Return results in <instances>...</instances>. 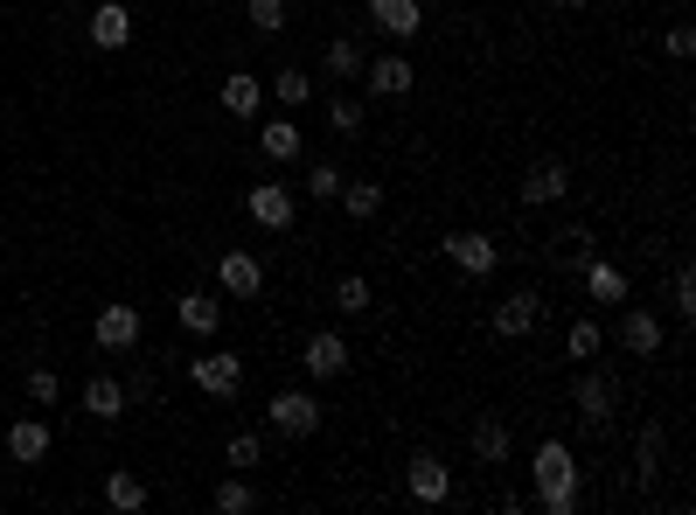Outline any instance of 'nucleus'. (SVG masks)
<instances>
[{
    "mask_svg": "<svg viewBox=\"0 0 696 515\" xmlns=\"http://www.w3.org/2000/svg\"><path fill=\"white\" fill-rule=\"evenodd\" d=\"M529 481H536V508H544V515H578V453L564 446V440L536 446Z\"/></svg>",
    "mask_w": 696,
    "mask_h": 515,
    "instance_id": "nucleus-1",
    "label": "nucleus"
},
{
    "mask_svg": "<svg viewBox=\"0 0 696 515\" xmlns=\"http://www.w3.org/2000/svg\"><path fill=\"white\" fill-rule=\"evenodd\" d=\"M265 425L279 432V440H314L321 432V397L314 391H279L265 404Z\"/></svg>",
    "mask_w": 696,
    "mask_h": 515,
    "instance_id": "nucleus-2",
    "label": "nucleus"
},
{
    "mask_svg": "<svg viewBox=\"0 0 696 515\" xmlns=\"http://www.w3.org/2000/svg\"><path fill=\"white\" fill-rule=\"evenodd\" d=\"M440 251H446V258H453V265L467 272V279H487V272L502 265V244L487 238V230H446V238H440Z\"/></svg>",
    "mask_w": 696,
    "mask_h": 515,
    "instance_id": "nucleus-3",
    "label": "nucleus"
},
{
    "mask_svg": "<svg viewBox=\"0 0 696 515\" xmlns=\"http://www.w3.org/2000/svg\"><path fill=\"white\" fill-rule=\"evenodd\" d=\"M189 383L202 397H216V404H230L244 391V355H195L189 363Z\"/></svg>",
    "mask_w": 696,
    "mask_h": 515,
    "instance_id": "nucleus-4",
    "label": "nucleus"
},
{
    "mask_svg": "<svg viewBox=\"0 0 696 515\" xmlns=\"http://www.w3.org/2000/svg\"><path fill=\"white\" fill-rule=\"evenodd\" d=\"M404 495H411V502H425V508L453 502V467H446L440 453H418V460L404 467Z\"/></svg>",
    "mask_w": 696,
    "mask_h": 515,
    "instance_id": "nucleus-5",
    "label": "nucleus"
},
{
    "mask_svg": "<svg viewBox=\"0 0 696 515\" xmlns=\"http://www.w3.org/2000/svg\"><path fill=\"white\" fill-rule=\"evenodd\" d=\"M572 404H578V425H585V432H613V404H621V397H613V383H606L599 370H585V376L572 383Z\"/></svg>",
    "mask_w": 696,
    "mask_h": 515,
    "instance_id": "nucleus-6",
    "label": "nucleus"
},
{
    "mask_svg": "<svg viewBox=\"0 0 696 515\" xmlns=\"http://www.w3.org/2000/svg\"><path fill=\"white\" fill-rule=\"evenodd\" d=\"M536 314H544V300H536L529 286H515V293H502V300H495V314H487V327H495L502 342H523V334L536 327Z\"/></svg>",
    "mask_w": 696,
    "mask_h": 515,
    "instance_id": "nucleus-7",
    "label": "nucleus"
},
{
    "mask_svg": "<svg viewBox=\"0 0 696 515\" xmlns=\"http://www.w3.org/2000/svg\"><path fill=\"white\" fill-rule=\"evenodd\" d=\"M244 210H251V223H258V230H293L300 202H293V189H286V182H258V189L244 195Z\"/></svg>",
    "mask_w": 696,
    "mask_h": 515,
    "instance_id": "nucleus-8",
    "label": "nucleus"
},
{
    "mask_svg": "<svg viewBox=\"0 0 696 515\" xmlns=\"http://www.w3.org/2000/svg\"><path fill=\"white\" fill-rule=\"evenodd\" d=\"M98 349L105 355H125V349H140V306H125V300H112V306H98Z\"/></svg>",
    "mask_w": 696,
    "mask_h": 515,
    "instance_id": "nucleus-9",
    "label": "nucleus"
},
{
    "mask_svg": "<svg viewBox=\"0 0 696 515\" xmlns=\"http://www.w3.org/2000/svg\"><path fill=\"white\" fill-rule=\"evenodd\" d=\"M370 21H376V36H391V42H418L425 36L418 0H370Z\"/></svg>",
    "mask_w": 696,
    "mask_h": 515,
    "instance_id": "nucleus-10",
    "label": "nucleus"
},
{
    "mask_svg": "<svg viewBox=\"0 0 696 515\" xmlns=\"http://www.w3.org/2000/svg\"><path fill=\"white\" fill-rule=\"evenodd\" d=\"M363 84H370V98H411V84H418V70H411V57H376V63H363Z\"/></svg>",
    "mask_w": 696,
    "mask_h": 515,
    "instance_id": "nucleus-11",
    "label": "nucleus"
},
{
    "mask_svg": "<svg viewBox=\"0 0 696 515\" xmlns=\"http://www.w3.org/2000/svg\"><path fill=\"white\" fill-rule=\"evenodd\" d=\"M621 349L640 355V363H655V355H662V321L648 314V306H627V314H621Z\"/></svg>",
    "mask_w": 696,
    "mask_h": 515,
    "instance_id": "nucleus-12",
    "label": "nucleus"
},
{
    "mask_svg": "<svg viewBox=\"0 0 696 515\" xmlns=\"http://www.w3.org/2000/svg\"><path fill=\"white\" fill-rule=\"evenodd\" d=\"M49 440H57V432H49L42 418H14V425H8V460H14V467H42V460H49Z\"/></svg>",
    "mask_w": 696,
    "mask_h": 515,
    "instance_id": "nucleus-13",
    "label": "nucleus"
},
{
    "mask_svg": "<svg viewBox=\"0 0 696 515\" xmlns=\"http://www.w3.org/2000/svg\"><path fill=\"white\" fill-rule=\"evenodd\" d=\"M564 195H572V168L564 161H536L523 174V202H536V210H544V202H564Z\"/></svg>",
    "mask_w": 696,
    "mask_h": 515,
    "instance_id": "nucleus-14",
    "label": "nucleus"
},
{
    "mask_svg": "<svg viewBox=\"0 0 696 515\" xmlns=\"http://www.w3.org/2000/svg\"><path fill=\"white\" fill-rule=\"evenodd\" d=\"M91 42H98V49H125V42H133V8H125V0H98Z\"/></svg>",
    "mask_w": 696,
    "mask_h": 515,
    "instance_id": "nucleus-15",
    "label": "nucleus"
},
{
    "mask_svg": "<svg viewBox=\"0 0 696 515\" xmlns=\"http://www.w3.org/2000/svg\"><path fill=\"white\" fill-rule=\"evenodd\" d=\"M300 363H306V376H321V383H327V376H342V370H349V342H342L334 327H321L314 342H306Z\"/></svg>",
    "mask_w": 696,
    "mask_h": 515,
    "instance_id": "nucleus-16",
    "label": "nucleus"
},
{
    "mask_svg": "<svg viewBox=\"0 0 696 515\" xmlns=\"http://www.w3.org/2000/svg\"><path fill=\"white\" fill-rule=\"evenodd\" d=\"M216 279H223L230 300H258V286H265V265H258L251 251H230L223 265H216Z\"/></svg>",
    "mask_w": 696,
    "mask_h": 515,
    "instance_id": "nucleus-17",
    "label": "nucleus"
},
{
    "mask_svg": "<svg viewBox=\"0 0 696 515\" xmlns=\"http://www.w3.org/2000/svg\"><path fill=\"white\" fill-rule=\"evenodd\" d=\"M258 105H265V84H258L251 70H230L223 77V112L230 119H258Z\"/></svg>",
    "mask_w": 696,
    "mask_h": 515,
    "instance_id": "nucleus-18",
    "label": "nucleus"
},
{
    "mask_svg": "<svg viewBox=\"0 0 696 515\" xmlns=\"http://www.w3.org/2000/svg\"><path fill=\"white\" fill-rule=\"evenodd\" d=\"M578 272H585V293L599 300V306H621V300H627V272H621V265H606V258H585Z\"/></svg>",
    "mask_w": 696,
    "mask_h": 515,
    "instance_id": "nucleus-19",
    "label": "nucleus"
},
{
    "mask_svg": "<svg viewBox=\"0 0 696 515\" xmlns=\"http://www.w3.org/2000/svg\"><path fill=\"white\" fill-rule=\"evenodd\" d=\"M84 411H91L98 425L125 418V383H119V376H91V383H84Z\"/></svg>",
    "mask_w": 696,
    "mask_h": 515,
    "instance_id": "nucleus-20",
    "label": "nucleus"
},
{
    "mask_svg": "<svg viewBox=\"0 0 696 515\" xmlns=\"http://www.w3.org/2000/svg\"><path fill=\"white\" fill-rule=\"evenodd\" d=\"M174 321H182L189 334H216V327H223V300H210V293H182Z\"/></svg>",
    "mask_w": 696,
    "mask_h": 515,
    "instance_id": "nucleus-21",
    "label": "nucleus"
},
{
    "mask_svg": "<svg viewBox=\"0 0 696 515\" xmlns=\"http://www.w3.org/2000/svg\"><path fill=\"white\" fill-rule=\"evenodd\" d=\"M258 147H265V161H300L306 133H300L293 119H265V133H258Z\"/></svg>",
    "mask_w": 696,
    "mask_h": 515,
    "instance_id": "nucleus-22",
    "label": "nucleus"
},
{
    "mask_svg": "<svg viewBox=\"0 0 696 515\" xmlns=\"http://www.w3.org/2000/svg\"><path fill=\"white\" fill-rule=\"evenodd\" d=\"M662 453H668V432L648 418V425H640V440H634V467H640V487H655V474H662Z\"/></svg>",
    "mask_w": 696,
    "mask_h": 515,
    "instance_id": "nucleus-23",
    "label": "nucleus"
},
{
    "mask_svg": "<svg viewBox=\"0 0 696 515\" xmlns=\"http://www.w3.org/2000/svg\"><path fill=\"white\" fill-rule=\"evenodd\" d=\"M474 460H481V467H508V425L502 418L474 425Z\"/></svg>",
    "mask_w": 696,
    "mask_h": 515,
    "instance_id": "nucleus-24",
    "label": "nucleus"
},
{
    "mask_svg": "<svg viewBox=\"0 0 696 515\" xmlns=\"http://www.w3.org/2000/svg\"><path fill=\"white\" fill-rule=\"evenodd\" d=\"M105 502H112L119 515H140V508H147V481H140V474H125V467H119V474L105 481Z\"/></svg>",
    "mask_w": 696,
    "mask_h": 515,
    "instance_id": "nucleus-25",
    "label": "nucleus"
},
{
    "mask_svg": "<svg viewBox=\"0 0 696 515\" xmlns=\"http://www.w3.org/2000/svg\"><path fill=\"white\" fill-rule=\"evenodd\" d=\"M334 306H342V314H370L376 306V286L363 272H349V279H334Z\"/></svg>",
    "mask_w": 696,
    "mask_h": 515,
    "instance_id": "nucleus-26",
    "label": "nucleus"
},
{
    "mask_svg": "<svg viewBox=\"0 0 696 515\" xmlns=\"http://www.w3.org/2000/svg\"><path fill=\"white\" fill-rule=\"evenodd\" d=\"M334 202H342L355 223H370V216L383 210V189H376V182H342V195H334Z\"/></svg>",
    "mask_w": 696,
    "mask_h": 515,
    "instance_id": "nucleus-27",
    "label": "nucleus"
},
{
    "mask_svg": "<svg viewBox=\"0 0 696 515\" xmlns=\"http://www.w3.org/2000/svg\"><path fill=\"white\" fill-rule=\"evenodd\" d=\"M363 42H355V36H334L327 42V77H363Z\"/></svg>",
    "mask_w": 696,
    "mask_h": 515,
    "instance_id": "nucleus-28",
    "label": "nucleus"
},
{
    "mask_svg": "<svg viewBox=\"0 0 696 515\" xmlns=\"http://www.w3.org/2000/svg\"><path fill=\"white\" fill-rule=\"evenodd\" d=\"M551 251H557V265H564V272H578V265H585V258H592V230H585V223H572V230H557V244H551Z\"/></svg>",
    "mask_w": 696,
    "mask_h": 515,
    "instance_id": "nucleus-29",
    "label": "nucleus"
},
{
    "mask_svg": "<svg viewBox=\"0 0 696 515\" xmlns=\"http://www.w3.org/2000/svg\"><path fill=\"white\" fill-rule=\"evenodd\" d=\"M244 21L258 36H286V0H244Z\"/></svg>",
    "mask_w": 696,
    "mask_h": 515,
    "instance_id": "nucleus-30",
    "label": "nucleus"
},
{
    "mask_svg": "<svg viewBox=\"0 0 696 515\" xmlns=\"http://www.w3.org/2000/svg\"><path fill=\"white\" fill-rule=\"evenodd\" d=\"M363 98H327V125H334V133H342V140H355V133H363Z\"/></svg>",
    "mask_w": 696,
    "mask_h": 515,
    "instance_id": "nucleus-31",
    "label": "nucleus"
},
{
    "mask_svg": "<svg viewBox=\"0 0 696 515\" xmlns=\"http://www.w3.org/2000/svg\"><path fill=\"white\" fill-rule=\"evenodd\" d=\"M668 300H676V321H696V272H689V258H676V279H668Z\"/></svg>",
    "mask_w": 696,
    "mask_h": 515,
    "instance_id": "nucleus-32",
    "label": "nucleus"
},
{
    "mask_svg": "<svg viewBox=\"0 0 696 515\" xmlns=\"http://www.w3.org/2000/svg\"><path fill=\"white\" fill-rule=\"evenodd\" d=\"M210 502H216V515H251V508H258V487H251V481H223Z\"/></svg>",
    "mask_w": 696,
    "mask_h": 515,
    "instance_id": "nucleus-33",
    "label": "nucleus"
},
{
    "mask_svg": "<svg viewBox=\"0 0 696 515\" xmlns=\"http://www.w3.org/2000/svg\"><path fill=\"white\" fill-rule=\"evenodd\" d=\"M272 98H279V105H306L314 84H306V70H272Z\"/></svg>",
    "mask_w": 696,
    "mask_h": 515,
    "instance_id": "nucleus-34",
    "label": "nucleus"
},
{
    "mask_svg": "<svg viewBox=\"0 0 696 515\" xmlns=\"http://www.w3.org/2000/svg\"><path fill=\"white\" fill-rule=\"evenodd\" d=\"M223 460H230V467H238V474H251L258 460H265V440H258V432H238V440L223 446Z\"/></svg>",
    "mask_w": 696,
    "mask_h": 515,
    "instance_id": "nucleus-35",
    "label": "nucleus"
},
{
    "mask_svg": "<svg viewBox=\"0 0 696 515\" xmlns=\"http://www.w3.org/2000/svg\"><path fill=\"white\" fill-rule=\"evenodd\" d=\"M342 182H349V174L334 168V161H314V174H306V195H314V202H334V195H342Z\"/></svg>",
    "mask_w": 696,
    "mask_h": 515,
    "instance_id": "nucleus-36",
    "label": "nucleus"
},
{
    "mask_svg": "<svg viewBox=\"0 0 696 515\" xmlns=\"http://www.w3.org/2000/svg\"><path fill=\"white\" fill-rule=\"evenodd\" d=\"M57 397H63V376H57V370H29V404H36V411H49Z\"/></svg>",
    "mask_w": 696,
    "mask_h": 515,
    "instance_id": "nucleus-37",
    "label": "nucleus"
},
{
    "mask_svg": "<svg viewBox=\"0 0 696 515\" xmlns=\"http://www.w3.org/2000/svg\"><path fill=\"white\" fill-rule=\"evenodd\" d=\"M564 349H572L578 363H592V355H599V321H572V334H564Z\"/></svg>",
    "mask_w": 696,
    "mask_h": 515,
    "instance_id": "nucleus-38",
    "label": "nucleus"
},
{
    "mask_svg": "<svg viewBox=\"0 0 696 515\" xmlns=\"http://www.w3.org/2000/svg\"><path fill=\"white\" fill-rule=\"evenodd\" d=\"M140 397H153V376H147V370L125 376V404H140Z\"/></svg>",
    "mask_w": 696,
    "mask_h": 515,
    "instance_id": "nucleus-39",
    "label": "nucleus"
},
{
    "mask_svg": "<svg viewBox=\"0 0 696 515\" xmlns=\"http://www.w3.org/2000/svg\"><path fill=\"white\" fill-rule=\"evenodd\" d=\"M662 49H668V57H676V63H683V57H689V49H696V36H689V29H668V42H662Z\"/></svg>",
    "mask_w": 696,
    "mask_h": 515,
    "instance_id": "nucleus-40",
    "label": "nucleus"
},
{
    "mask_svg": "<svg viewBox=\"0 0 696 515\" xmlns=\"http://www.w3.org/2000/svg\"><path fill=\"white\" fill-rule=\"evenodd\" d=\"M551 8H557V14H578V8H585V0H551Z\"/></svg>",
    "mask_w": 696,
    "mask_h": 515,
    "instance_id": "nucleus-41",
    "label": "nucleus"
}]
</instances>
